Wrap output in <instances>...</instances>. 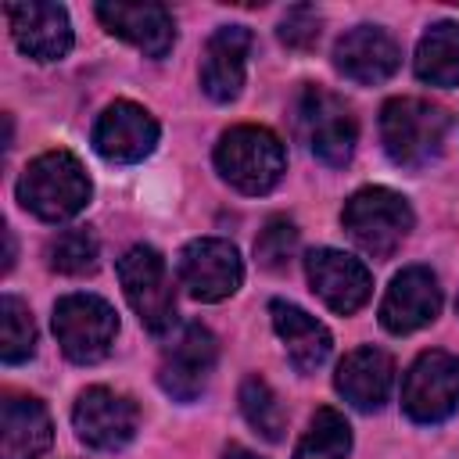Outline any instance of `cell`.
Returning <instances> with one entry per match:
<instances>
[{
	"instance_id": "13",
	"label": "cell",
	"mask_w": 459,
	"mask_h": 459,
	"mask_svg": "<svg viewBox=\"0 0 459 459\" xmlns=\"http://www.w3.org/2000/svg\"><path fill=\"white\" fill-rule=\"evenodd\" d=\"M158 122L154 115L136 104V100H115L100 111L97 126H93V151L104 158V161H115V165H133V161H143L154 143H158Z\"/></svg>"
},
{
	"instance_id": "9",
	"label": "cell",
	"mask_w": 459,
	"mask_h": 459,
	"mask_svg": "<svg viewBox=\"0 0 459 459\" xmlns=\"http://www.w3.org/2000/svg\"><path fill=\"white\" fill-rule=\"evenodd\" d=\"M72 427L82 445H90L97 452H118L136 437L140 412H136L133 398H126L111 387H86L75 398Z\"/></svg>"
},
{
	"instance_id": "19",
	"label": "cell",
	"mask_w": 459,
	"mask_h": 459,
	"mask_svg": "<svg viewBox=\"0 0 459 459\" xmlns=\"http://www.w3.org/2000/svg\"><path fill=\"white\" fill-rule=\"evenodd\" d=\"M333 387L337 394L362 409V412H373L380 409L387 398H391V387H394V359L373 344H362L355 351H348L341 362H337V373H333Z\"/></svg>"
},
{
	"instance_id": "22",
	"label": "cell",
	"mask_w": 459,
	"mask_h": 459,
	"mask_svg": "<svg viewBox=\"0 0 459 459\" xmlns=\"http://www.w3.org/2000/svg\"><path fill=\"white\" fill-rule=\"evenodd\" d=\"M412 65L430 86H459V22L430 25L416 43Z\"/></svg>"
},
{
	"instance_id": "28",
	"label": "cell",
	"mask_w": 459,
	"mask_h": 459,
	"mask_svg": "<svg viewBox=\"0 0 459 459\" xmlns=\"http://www.w3.org/2000/svg\"><path fill=\"white\" fill-rule=\"evenodd\" d=\"M280 39L294 50H308L319 39V14L312 7H294L287 11V18L280 22Z\"/></svg>"
},
{
	"instance_id": "20",
	"label": "cell",
	"mask_w": 459,
	"mask_h": 459,
	"mask_svg": "<svg viewBox=\"0 0 459 459\" xmlns=\"http://www.w3.org/2000/svg\"><path fill=\"white\" fill-rule=\"evenodd\" d=\"M269 316H273V330L283 341L287 359L294 362L298 373H316L330 359L333 337L316 316H308L305 308H298L290 301H280V298L269 301Z\"/></svg>"
},
{
	"instance_id": "5",
	"label": "cell",
	"mask_w": 459,
	"mask_h": 459,
	"mask_svg": "<svg viewBox=\"0 0 459 459\" xmlns=\"http://www.w3.org/2000/svg\"><path fill=\"white\" fill-rule=\"evenodd\" d=\"M118 280L122 294L140 316L143 330L169 333L176 323V290L165 258L151 244H136L118 258Z\"/></svg>"
},
{
	"instance_id": "18",
	"label": "cell",
	"mask_w": 459,
	"mask_h": 459,
	"mask_svg": "<svg viewBox=\"0 0 459 459\" xmlns=\"http://www.w3.org/2000/svg\"><path fill=\"white\" fill-rule=\"evenodd\" d=\"M100 25L143 50L147 57H165L176 43V22L161 4H122V0H104L97 4Z\"/></svg>"
},
{
	"instance_id": "6",
	"label": "cell",
	"mask_w": 459,
	"mask_h": 459,
	"mask_svg": "<svg viewBox=\"0 0 459 459\" xmlns=\"http://www.w3.org/2000/svg\"><path fill=\"white\" fill-rule=\"evenodd\" d=\"M50 323H54V337H57L61 351L79 366L100 362L111 351L115 333H118L115 308L97 294H65V298H57Z\"/></svg>"
},
{
	"instance_id": "15",
	"label": "cell",
	"mask_w": 459,
	"mask_h": 459,
	"mask_svg": "<svg viewBox=\"0 0 459 459\" xmlns=\"http://www.w3.org/2000/svg\"><path fill=\"white\" fill-rule=\"evenodd\" d=\"M402 65V50L394 36L380 25H355L333 43V68L359 82V86H377L387 82Z\"/></svg>"
},
{
	"instance_id": "2",
	"label": "cell",
	"mask_w": 459,
	"mask_h": 459,
	"mask_svg": "<svg viewBox=\"0 0 459 459\" xmlns=\"http://www.w3.org/2000/svg\"><path fill=\"white\" fill-rule=\"evenodd\" d=\"M448 115L423 97H391L380 108V143L402 169H423L445 151Z\"/></svg>"
},
{
	"instance_id": "23",
	"label": "cell",
	"mask_w": 459,
	"mask_h": 459,
	"mask_svg": "<svg viewBox=\"0 0 459 459\" xmlns=\"http://www.w3.org/2000/svg\"><path fill=\"white\" fill-rule=\"evenodd\" d=\"M348 452H351L348 420L337 409L323 405V409H316L308 430L301 434V441L294 448V459H348Z\"/></svg>"
},
{
	"instance_id": "16",
	"label": "cell",
	"mask_w": 459,
	"mask_h": 459,
	"mask_svg": "<svg viewBox=\"0 0 459 459\" xmlns=\"http://www.w3.org/2000/svg\"><path fill=\"white\" fill-rule=\"evenodd\" d=\"M441 312V287H437V276L427 269V265H409L402 269L384 301H380V326L387 333H412L427 323H434Z\"/></svg>"
},
{
	"instance_id": "14",
	"label": "cell",
	"mask_w": 459,
	"mask_h": 459,
	"mask_svg": "<svg viewBox=\"0 0 459 459\" xmlns=\"http://www.w3.org/2000/svg\"><path fill=\"white\" fill-rule=\"evenodd\" d=\"M11 36L22 54L32 61H61L72 50V22L61 4L47 0H18L4 7Z\"/></svg>"
},
{
	"instance_id": "29",
	"label": "cell",
	"mask_w": 459,
	"mask_h": 459,
	"mask_svg": "<svg viewBox=\"0 0 459 459\" xmlns=\"http://www.w3.org/2000/svg\"><path fill=\"white\" fill-rule=\"evenodd\" d=\"M222 459H262V455H255V452L244 448V445H230V448L222 452Z\"/></svg>"
},
{
	"instance_id": "27",
	"label": "cell",
	"mask_w": 459,
	"mask_h": 459,
	"mask_svg": "<svg viewBox=\"0 0 459 459\" xmlns=\"http://www.w3.org/2000/svg\"><path fill=\"white\" fill-rule=\"evenodd\" d=\"M294 251H298V230H294V222L290 219H283V215H273L265 226H262V233H258V240H255V258H258V265L262 269H287V262L294 258Z\"/></svg>"
},
{
	"instance_id": "3",
	"label": "cell",
	"mask_w": 459,
	"mask_h": 459,
	"mask_svg": "<svg viewBox=\"0 0 459 459\" xmlns=\"http://www.w3.org/2000/svg\"><path fill=\"white\" fill-rule=\"evenodd\" d=\"M215 169L233 190L258 197L283 179L287 151L265 126H233L215 143Z\"/></svg>"
},
{
	"instance_id": "25",
	"label": "cell",
	"mask_w": 459,
	"mask_h": 459,
	"mask_svg": "<svg viewBox=\"0 0 459 459\" xmlns=\"http://www.w3.org/2000/svg\"><path fill=\"white\" fill-rule=\"evenodd\" d=\"M97 258H100V247H97V237L86 226L61 230L47 244V265L61 276H86V273L97 269Z\"/></svg>"
},
{
	"instance_id": "7",
	"label": "cell",
	"mask_w": 459,
	"mask_h": 459,
	"mask_svg": "<svg viewBox=\"0 0 459 459\" xmlns=\"http://www.w3.org/2000/svg\"><path fill=\"white\" fill-rule=\"evenodd\" d=\"M298 129L319 161L333 169L351 161L359 143V122L337 93L323 86H305L298 97Z\"/></svg>"
},
{
	"instance_id": "21",
	"label": "cell",
	"mask_w": 459,
	"mask_h": 459,
	"mask_svg": "<svg viewBox=\"0 0 459 459\" xmlns=\"http://www.w3.org/2000/svg\"><path fill=\"white\" fill-rule=\"evenodd\" d=\"M4 459H39L54 441L50 412L32 394H7L0 405Z\"/></svg>"
},
{
	"instance_id": "12",
	"label": "cell",
	"mask_w": 459,
	"mask_h": 459,
	"mask_svg": "<svg viewBox=\"0 0 459 459\" xmlns=\"http://www.w3.org/2000/svg\"><path fill=\"white\" fill-rule=\"evenodd\" d=\"M305 276H308L312 290L319 294V301L330 312H337V316L359 312L369 301V294H373L369 269L355 255L337 251V247H316V251H308Z\"/></svg>"
},
{
	"instance_id": "30",
	"label": "cell",
	"mask_w": 459,
	"mask_h": 459,
	"mask_svg": "<svg viewBox=\"0 0 459 459\" xmlns=\"http://www.w3.org/2000/svg\"><path fill=\"white\" fill-rule=\"evenodd\" d=\"M455 312H459V298H455Z\"/></svg>"
},
{
	"instance_id": "26",
	"label": "cell",
	"mask_w": 459,
	"mask_h": 459,
	"mask_svg": "<svg viewBox=\"0 0 459 459\" xmlns=\"http://www.w3.org/2000/svg\"><path fill=\"white\" fill-rule=\"evenodd\" d=\"M240 412L255 427V434H262L265 441H280L287 430V412H283L276 391L262 377H247L240 384Z\"/></svg>"
},
{
	"instance_id": "17",
	"label": "cell",
	"mask_w": 459,
	"mask_h": 459,
	"mask_svg": "<svg viewBox=\"0 0 459 459\" xmlns=\"http://www.w3.org/2000/svg\"><path fill=\"white\" fill-rule=\"evenodd\" d=\"M247 54H251V29L244 25H222L208 36L204 57H201V90L215 104H230L244 90L247 75Z\"/></svg>"
},
{
	"instance_id": "4",
	"label": "cell",
	"mask_w": 459,
	"mask_h": 459,
	"mask_svg": "<svg viewBox=\"0 0 459 459\" xmlns=\"http://www.w3.org/2000/svg\"><path fill=\"white\" fill-rule=\"evenodd\" d=\"M341 226L369 258H391L412 230V208L391 186H362L344 201Z\"/></svg>"
},
{
	"instance_id": "1",
	"label": "cell",
	"mask_w": 459,
	"mask_h": 459,
	"mask_svg": "<svg viewBox=\"0 0 459 459\" xmlns=\"http://www.w3.org/2000/svg\"><path fill=\"white\" fill-rule=\"evenodd\" d=\"M90 176L72 151H47L18 179V201L43 222H65L90 204Z\"/></svg>"
},
{
	"instance_id": "24",
	"label": "cell",
	"mask_w": 459,
	"mask_h": 459,
	"mask_svg": "<svg viewBox=\"0 0 459 459\" xmlns=\"http://www.w3.org/2000/svg\"><path fill=\"white\" fill-rule=\"evenodd\" d=\"M36 351V323L22 298L4 294L0 298V359L7 366H18L32 359Z\"/></svg>"
},
{
	"instance_id": "10",
	"label": "cell",
	"mask_w": 459,
	"mask_h": 459,
	"mask_svg": "<svg viewBox=\"0 0 459 459\" xmlns=\"http://www.w3.org/2000/svg\"><path fill=\"white\" fill-rule=\"evenodd\" d=\"M244 280L240 251L222 237H197L179 251V283L194 301H222Z\"/></svg>"
},
{
	"instance_id": "8",
	"label": "cell",
	"mask_w": 459,
	"mask_h": 459,
	"mask_svg": "<svg viewBox=\"0 0 459 459\" xmlns=\"http://www.w3.org/2000/svg\"><path fill=\"white\" fill-rule=\"evenodd\" d=\"M402 409L416 423H441L459 409V355L430 348L402 377Z\"/></svg>"
},
{
	"instance_id": "11",
	"label": "cell",
	"mask_w": 459,
	"mask_h": 459,
	"mask_svg": "<svg viewBox=\"0 0 459 459\" xmlns=\"http://www.w3.org/2000/svg\"><path fill=\"white\" fill-rule=\"evenodd\" d=\"M215 359H219V344L212 330L201 323H186L176 333V341L161 351V366H158L161 391L172 394L176 402H194L208 387Z\"/></svg>"
}]
</instances>
